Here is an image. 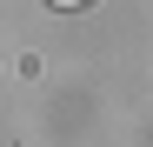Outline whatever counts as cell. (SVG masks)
Instances as JSON below:
<instances>
[{
    "label": "cell",
    "instance_id": "cell-1",
    "mask_svg": "<svg viewBox=\"0 0 153 147\" xmlns=\"http://www.w3.org/2000/svg\"><path fill=\"white\" fill-rule=\"evenodd\" d=\"M53 7H87V0H53Z\"/></svg>",
    "mask_w": 153,
    "mask_h": 147
}]
</instances>
